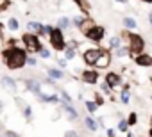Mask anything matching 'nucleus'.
Segmentation results:
<instances>
[{
    "instance_id": "obj_16",
    "label": "nucleus",
    "mask_w": 152,
    "mask_h": 137,
    "mask_svg": "<svg viewBox=\"0 0 152 137\" xmlns=\"http://www.w3.org/2000/svg\"><path fill=\"white\" fill-rule=\"evenodd\" d=\"M124 27H127V29H136L138 23H136L134 18H124Z\"/></svg>"
},
{
    "instance_id": "obj_26",
    "label": "nucleus",
    "mask_w": 152,
    "mask_h": 137,
    "mask_svg": "<svg viewBox=\"0 0 152 137\" xmlns=\"http://www.w3.org/2000/svg\"><path fill=\"white\" fill-rule=\"evenodd\" d=\"M64 55H66V59H64V61H70V59H73V57H75V52H73L72 48H66V53H64Z\"/></svg>"
},
{
    "instance_id": "obj_32",
    "label": "nucleus",
    "mask_w": 152,
    "mask_h": 137,
    "mask_svg": "<svg viewBox=\"0 0 152 137\" xmlns=\"http://www.w3.org/2000/svg\"><path fill=\"white\" fill-rule=\"evenodd\" d=\"M61 98H63L64 103H70V96H68V93H61Z\"/></svg>"
},
{
    "instance_id": "obj_25",
    "label": "nucleus",
    "mask_w": 152,
    "mask_h": 137,
    "mask_svg": "<svg viewBox=\"0 0 152 137\" xmlns=\"http://www.w3.org/2000/svg\"><path fill=\"white\" fill-rule=\"evenodd\" d=\"M116 50H118V52H116V55H118V57H124V55H127V53H129V52H127V48H124V46H118Z\"/></svg>"
},
{
    "instance_id": "obj_27",
    "label": "nucleus",
    "mask_w": 152,
    "mask_h": 137,
    "mask_svg": "<svg viewBox=\"0 0 152 137\" xmlns=\"http://www.w3.org/2000/svg\"><path fill=\"white\" fill-rule=\"evenodd\" d=\"M38 53H39V57H43V59H48V57H50V52H48V50H45V48H41Z\"/></svg>"
},
{
    "instance_id": "obj_17",
    "label": "nucleus",
    "mask_w": 152,
    "mask_h": 137,
    "mask_svg": "<svg viewBox=\"0 0 152 137\" xmlns=\"http://www.w3.org/2000/svg\"><path fill=\"white\" fill-rule=\"evenodd\" d=\"M2 82H4V86H6V87H11L13 91H16V82H15L13 79H9V77H4V79H2Z\"/></svg>"
},
{
    "instance_id": "obj_5",
    "label": "nucleus",
    "mask_w": 152,
    "mask_h": 137,
    "mask_svg": "<svg viewBox=\"0 0 152 137\" xmlns=\"http://www.w3.org/2000/svg\"><path fill=\"white\" fill-rule=\"evenodd\" d=\"M84 36H86L90 41H93V43H100V41L104 39V36H106V30H104V27H100V25H93L88 32H84Z\"/></svg>"
},
{
    "instance_id": "obj_35",
    "label": "nucleus",
    "mask_w": 152,
    "mask_h": 137,
    "mask_svg": "<svg viewBox=\"0 0 152 137\" xmlns=\"http://www.w3.org/2000/svg\"><path fill=\"white\" fill-rule=\"evenodd\" d=\"M102 89H104V93H111V87H109L107 84H104V86H102Z\"/></svg>"
},
{
    "instance_id": "obj_21",
    "label": "nucleus",
    "mask_w": 152,
    "mask_h": 137,
    "mask_svg": "<svg viewBox=\"0 0 152 137\" xmlns=\"http://www.w3.org/2000/svg\"><path fill=\"white\" fill-rule=\"evenodd\" d=\"M86 109H88V112L93 114V112L97 110V103H95V102H86Z\"/></svg>"
},
{
    "instance_id": "obj_14",
    "label": "nucleus",
    "mask_w": 152,
    "mask_h": 137,
    "mask_svg": "<svg viewBox=\"0 0 152 137\" xmlns=\"http://www.w3.org/2000/svg\"><path fill=\"white\" fill-rule=\"evenodd\" d=\"M63 109H64V112L68 114V118H70L72 121H73V119H77V112H75V109H73L70 103H64V105H63Z\"/></svg>"
},
{
    "instance_id": "obj_34",
    "label": "nucleus",
    "mask_w": 152,
    "mask_h": 137,
    "mask_svg": "<svg viewBox=\"0 0 152 137\" xmlns=\"http://www.w3.org/2000/svg\"><path fill=\"white\" fill-rule=\"evenodd\" d=\"M6 137H18V133H16V132H11V130H7V132H6Z\"/></svg>"
},
{
    "instance_id": "obj_40",
    "label": "nucleus",
    "mask_w": 152,
    "mask_h": 137,
    "mask_svg": "<svg viewBox=\"0 0 152 137\" xmlns=\"http://www.w3.org/2000/svg\"><path fill=\"white\" fill-rule=\"evenodd\" d=\"M0 110H2V102H0Z\"/></svg>"
},
{
    "instance_id": "obj_1",
    "label": "nucleus",
    "mask_w": 152,
    "mask_h": 137,
    "mask_svg": "<svg viewBox=\"0 0 152 137\" xmlns=\"http://www.w3.org/2000/svg\"><path fill=\"white\" fill-rule=\"evenodd\" d=\"M2 59L9 70H20V68L25 66L27 53H25V50H22L18 46H9L2 52Z\"/></svg>"
},
{
    "instance_id": "obj_33",
    "label": "nucleus",
    "mask_w": 152,
    "mask_h": 137,
    "mask_svg": "<svg viewBox=\"0 0 152 137\" xmlns=\"http://www.w3.org/2000/svg\"><path fill=\"white\" fill-rule=\"evenodd\" d=\"M23 114H25V118H27V119H31V114H32V112H31V107H25Z\"/></svg>"
},
{
    "instance_id": "obj_9",
    "label": "nucleus",
    "mask_w": 152,
    "mask_h": 137,
    "mask_svg": "<svg viewBox=\"0 0 152 137\" xmlns=\"http://www.w3.org/2000/svg\"><path fill=\"white\" fill-rule=\"evenodd\" d=\"M81 77L86 84H97V80H99V73L95 70H84L81 73Z\"/></svg>"
},
{
    "instance_id": "obj_30",
    "label": "nucleus",
    "mask_w": 152,
    "mask_h": 137,
    "mask_svg": "<svg viewBox=\"0 0 152 137\" xmlns=\"http://www.w3.org/2000/svg\"><path fill=\"white\" fill-rule=\"evenodd\" d=\"M9 6V0H0V11H4Z\"/></svg>"
},
{
    "instance_id": "obj_12",
    "label": "nucleus",
    "mask_w": 152,
    "mask_h": 137,
    "mask_svg": "<svg viewBox=\"0 0 152 137\" xmlns=\"http://www.w3.org/2000/svg\"><path fill=\"white\" fill-rule=\"evenodd\" d=\"M93 25H95V22H93V20H90V18H84V20H83V23H81V27H79V30L84 34V32H88V30H90Z\"/></svg>"
},
{
    "instance_id": "obj_36",
    "label": "nucleus",
    "mask_w": 152,
    "mask_h": 137,
    "mask_svg": "<svg viewBox=\"0 0 152 137\" xmlns=\"http://www.w3.org/2000/svg\"><path fill=\"white\" fill-rule=\"evenodd\" d=\"M57 64H59V66H61V68H66V61H64V59H61V61H59V62H57Z\"/></svg>"
},
{
    "instance_id": "obj_39",
    "label": "nucleus",
    "mask_w": 152,
    "mask_h": 137,
    "mask_svg": "<svg viewBox=\"0 0 152 137\" xmlns=\"http://www.w3.org/2000/svg\"><path fill=\"white\" fill-rule=\"evenodd\" d=\"M118 2H127V0H118Z\"/></svg>"
},
{
    "instance_id": "obj_31",
    "label": "nucleus",
    "mask_w": 152,
    "mask_h": 137,
    "mask_svg": "<svg viewBox=\"0 0 152 137\" xmlns=\"http://www.w3.org/2000/svg\"><path fill=\"white\" fill-rule=\"evenodd\" d=\"M25 64H29V66H36V59H34V57H27Z\"/></svg>"
},
{
    "instance_id": "obj_6",
    "label": "nucleus",
    "mask_w": 152,
    "mask_h": 137,
    "mask_svg": "<svg viewBox=\"0 0 152 137\" xmlns=\"http://www.w3.org/2000/svg\"><path fill=\"white\" fill-rule=\"evenodd\" d=\"M100 52H102V48H88V50L84 52V55H83L84 62L90 64V66H93L95 61H97V57L100 55Z\"/></svg>"
},
{
    "instance_id": "obj_19",
    "label": "nucleus",
    "mask_w": 152,
    "mask_h": 137,
    "mask_svg": "<svg viewBox=\"0 0 152 137\" xmlns=\"http://www.w3.org/2000/svg\"><path fill=\"white\" fill-rule=\"evenodd\" d=\"M7 27H9V30H18V20L16 18H9L7 20Z\"/></svg>"
},
{
    "instance_id": "obj_29",
    "label": "nucleus",
    "mask_w": 152,
    "mask_h": 137,
    "mask_svg": "<svg viewBox=\"0 0 152 137\" xmlns=\"http://www.w3.org/2000/svg\"><path fill=\"white\" fill-rule=\"evenodd\" d=\"M64 137H79V133L75 132V130H68V132L64 133Z\"/></svg>"
},
{
    "instance_id": "obj_10",
    "label": "nucleus",
    "mask_w": 152,
    "mask_h": 137,
    "mask_svg": "<svg viewBox=\"0 0 152 137\" xmlns=\"http://www.w3.org/2000/svg\"><path fill=\"white\" fill-rule=\"evenodd\" d=\"M106 84L113 89V87H118V86L122 84V79H120L116 73H107V75H106Z\"/></svg>"
},
{
    "instance_id": "obj_2",
    "label": "nucleus",
    "mask_w": 152,
    "mask_h": 137,
    "mask_svg": "<svg viewBox=\"0 0 152 137\" xmlns=\"http://www.w3.org/2000/svg\"><path fill=\"white\" fill-rule=\"evenodd\" d=\"M124 36L129 39V46H127V52H129V53L138 55V53H141V52L145 50V41H143L141 36L132 34V32H125Z\"/></svg>"
},
{
    "instance_id": "obj_22",
    "label": "nucleus",
    "mask_w": 152,
    "mask_h": 137,
    "mask_svg": "<svg viewBox=\"0 0 152 137\" xmlns=\"http://www.w3.org/2000/svg\"><path fill=\"white\" fill-rule=\"evenodd\" d=\"M136 119H138V116H136V112H131V116H129V119H125V121H127V125H136V123H138Z\"/></svg>"
},
{
    "instance_id": "obj_18",
    "label": "nucleus",
    "mask_w": 152,
    "mask_h": 137,
    "mask_svg": "<svg viewBox=\"0 0 152 137\" xmlns=\"http://www.w3.org/2000/svg\"><path fill=\"white\" fill-rule=\"evenodd\" d=\"M57 25H59L57 29H68V27L72 25V20H68L66 16H63V18L59 20V23H57Z\"/></svg>"
},
{
    "instance_id": "obj_8",
    "label": "nucleus",
    "mask_w": 152,
    "mask_h": 137,
    "mask_svg": "<svg viewBox=\"0 0 152 137\" xmlns=\"http://www.w3.org/2000/svg\"><path fill=\"white\" fill-rule=\"evenodd\" d=\"M134 62H136L138 66H143V68H148V66H152V57H150L148 53H145V52H141V53H138V55H134Z\"/></svg>"
},
{
    "instance_id": "obj_28",
    "label": "nucleus",
    "mask_w": 152,
    "mask_h": 137,
    "mask_svg": "<svg viewBox=\"0 0 152 137\" xmlns=\"http://www.w3.org/2000/svg\"><path fill=\"white\" fill-rule=\"evenodd\" d=\"M120 100H122L124 103H127V102H129V93H127V89H125V91L120 94Z\"/></svg>"
},
{
    "instance_id": "obj_20",
    "label": "nucleus",
    "mask_w": 152,
    "mask_h": 137,
    "mask_svg": "<svg viewBox=\"0 0 152 137\" xmlns=\"http://www.w3.org/2000/svg\"><path fill=\"white\" fill-rule=\"evenodd\" d=\"M118 46H120V37L109 39V48H118Z\"/></svg>"
},
{
    "instance_id": "obj_23",
    "label": "nucleus",
    "mask_w": 152,
    "mask_h": 137,
    "mask_svg": "<svg viewBox=\"0 0 152 137\" xmlns=\"http://www.w3.org/2000/svg\"><path fill=\"white\" fill-rule=\"evenodd\" d=\"M118 130H120V132H127V130H129V125H127L125 119H122V121L118 123Z\"/></svg>"
},
{
    "instance_id": "obj_38",
    "label": "nucleus",
    "mask_w": 152,
    "mask_h": 137,
    "mask_svg": "<svg viewBox=\"0 0 152 137\" xmlns=\"http://www.w3.org/2000/svg\"><path fill=\"white\" fill-rule=\"evenodd\" d=\"M141 2H145V4H152V0H141Z\"/></svg>"
},
{
    "instance_id": "obj_11",
    "label": "nucleus",
    "mask_w": 152,
    "mask_h": 137,
    "mask_svg": "<svg viewBox=\"0 0 152 137\" xmlns=\"http://www.w3.org/2000/svg\"><path fill=\"white\" fill-rule=\"evenodd\" d=\"M25 86H27V87H29L32 93H36V94L41 91V86H39V82H36V80H32V79H27V80H25Z\"/></svg>"
},
{
    "instance_id": "obj_37",
    "label": "nucleus",
    "mask_w": 152,
    "mask_h": 137,
    "mask_svg": "<svg viewBox=\"0 0 152 137\" xmlns=\"http://www.w3.org/2000/svg\"><path fill=\"white\" fill-rule=\"evenodd\" d=\"M113 133H115V130H113V128H107V135H109V137H115Z\"/></svg>"
},
{
    "instance_id": "obj_4",
    "label": "nucleus",
    "mask_w": 152,
    "mask_h": 137,
    "mask_svg": "<svg viewBox=\"0 0 152 137\" xmlns=\"http://www.w3.org/2000/svg\"><path fill=\"white\" fill-rule=\"evenodd\" d=\"M22 41H23V45H25V48L31 52V53H38L43 46H41V41H39V37L36 36V34H23L22 36Z\"/></svg>"
},
{
    "instance_id": "obj_7",
    "label": "nucleus",
    "mask_w": 152,
    "mask_h": 137,
    "mask_svg": "<svg viewBox=\"0 0 152 137\" xmlns=\"http://www.w3.org/2000/svg\"><path fill=\"white\" fill-rule=\"evenodd\" d=\"M111 64V55H109V52L106 50V48H102V52H100V55L97 57V61H95V68H107Z\"/></svg>"
},
{
    "instance_id": "obj_3",
    "label": "nucleus",
    "mask_w": 152,
    "mask_h": 137,
    "mask_svg": "<svg viewBox=\"0 0 152 137\" xmlns=\"http://www.w3.org/2000/svg\"><path fill=\"white\" fill-rule=\"evenodd\" d=\"M48 39H50V45H52V48L54 50H57V52H63L64 50V46H66V43H64V36H63V30L61 29H50V32H48Z\"/></svg>"
},
{
    "instance_id": "obj_13",
    "label": "nucleus",
    "mask_w": 152,
    "mask_h": 137,
    "mask_svg": "<svg viewBox=\"0 0 152 137\" xmlns=\"http://www.w3.org/2000/svg\"><path fill=\"white\" fill-rule=\"evenodd\" d=\"M84 125H86V128L91 130V132H97V130H99V123H97L93 118H86V119H84Z\"/></svg>"
},
{
    "instance_id": "obj_15",
    "label": "nucleus",
    "mask_w": 152,
    "mask_h": 137,
    "mask_svg": "<svg viewBox=\"0 0 152 137\" xmlns=\"http://www.w3.org/2000/svg\"><path fill=\"white\" fill-rule=\"evenodd\" d=\"M48 77H50V79L59 80V79H63L64 75H63V71H61V70H56V68H48Z\"/></svg>"
},
{
    "instance_id": "obj_24",
    "label": "nucleus",
    "mask_w": 152,
    "mask_h": 137,
    "mask_svg": "<svg viewBox=\"0 0 152 137\" xmlns=\"http://www.w3.org/2000/svg\"><path fill=\"white\" fill-rule=\"evenodd\" d=\"M83 20H84L83 16H75V18H73L72 22H73V25H75V27H77V29H79V27H81V23H83Z\"/></svg>"
}]
</instances>
